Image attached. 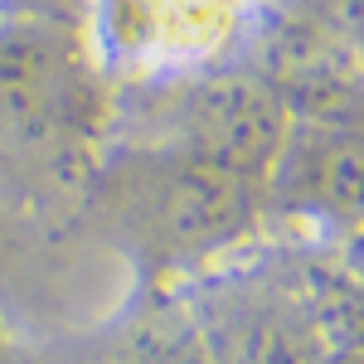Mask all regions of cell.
I'll list each match as a JSON object with an SVG mask.
<instances>
[{"mask_svg": "<svg viewBox=\"0 0 364 364\" xmlns=\"http://www.w3.org/2000/svg\"><path fill=\"white\" fill-rule=\"evenodd\" d=\"M112 136V78L87 29L0 20V214L73 219Z\"/></svg>", "mask_w": 364, "mask_h": 364, "instance_id": "cell-1", "label": "cell"}, {"mask_svg": "<svg viewBox=\"0 0 364 364\" xmlns=\"http://www.w3.org/2000/svg\"><path fill=\"white\" fill-rule=\"evenodd\" d=\"M78 214L146 287H170L209 277L252 243L267 219V190L175 146L107 141Z\"/></svg>", "mask_w": 364, "mask_h": 364, "instance_id": "cell-2", "label": "cell"}, {"mask_svg": "<svg viewBox=\"0 0 364 364\" xmlns=\"http://www.w3.org/2000/svg\"><path fill=\"white\" fill-rule=\"evenodd\" d=\"M83 29L112 83H161L243 63L257 0H92Z\"/></svg>", "mask_w": 364, "mask_h": 364, "instance_id": "cell-3", "label": "cell"}, {"mask_svg": "<svg viewBox=\"0 0 364 364\" xmlns=\"http://www.w3.org/2000/svg\"><path fill=\"white\" fill-rule=\"evenodd\" d=\"M267 214L355 224L360 214V117H291L267 175Z\"/></svg>", "mask_w": 364, "mask_h": 364, "instance_id": "cell-4", "label": "cell"}, {"mask_svg": "<svg viewBox=\"0 0 364 364\" xmlns=\"http://www.w3.org/2000/svg\"><path fill=\"white\" fill-rule=\"evenodd\" d=\"M73 364H214L190 311L151 306L97 336Z\"/></svg>", "mask_w": 364, "mask_h": 364, "instance_id": "cell-5", "label": "cell"}, {"mask_svg": "<svg viewBox=\"0 0 364 364\" xmlns=\"http://www.w3.org/2000/svg\"><path fill=\"white\" fill-rule=\"evenodd\" d=\"M92 0H0V20H54V25H87Z\"/></svg>", "mask_w": 364, "mask_h": 364, "instance_id": "cell-6", "label": "cell"}, {"mask_svg": "<svg viewBox=\"0 0 364 364\" xmlns=\"http://www.w3.org/2000/svg\"><path fill=\"white\" fill-rule=\"evenodd\" d=\"M10 360V336H5V321H0V364Z\"/></svg>", "mask_w": 364, "mask_h": 364, "instance_id": "cell-7", "label": "cell"}, {"mask_svg": "<svg viewBox=\"0 0 364 364\" xmlns=\"http://www.w3.org/2000/svg\"><path fill=\"white\" fill-rule=\"evenodd\" d=\"M5 224H10V219H5V214H0V228H5Z\"/></svg>", "mask_w": 364, "mask_h": 364, "instance_id": "cell-8", "label": "cell"}]
</instances>
